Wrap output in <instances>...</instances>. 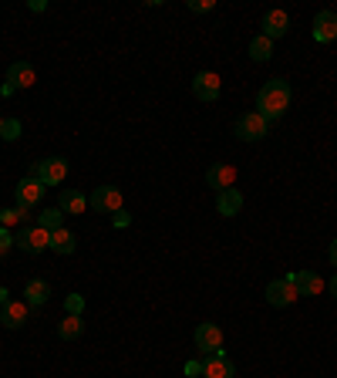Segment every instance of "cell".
I'll use <instances>...</instances> for the list:
<instances>
[{
    "label": "cell",
    "instance_id": "6da1fadb",
    "mask_svg": "<svg viewBox=\"0 0 337 378\" xmlns=\"http://www.w3.org/2000/svg\"><path fill=\"white\" fill-rule=\"evenodd\" d=\"M286 108H290V85L284 78H270L257 95V112L266 122H277Z\"/></svg>",
    "mask_w": 337,
    "mask_h": 378
},
{
    "label": "cell",
    "instance_id": "7a4b0ae2",
    "mask_svg": "<svg viewBox=\"0 0 337 378\" xmlns=\"http://www.w3.org/2000/svg\"><path fill=\"white\" fill-rule=\"evenodd\" d=\"M14 247H21L24 253H44L51 250V233L44 227H21L17 233H14Z\"/></svg>",
    "mask_w": 337,
    "mask_h": 378
},
{
    "label": "cell",
    "instance_id": "3957f363",
    "mask_svg": "<svg viewBox=\"0 0 337 378\" xmlns=\"http://www.w3.org/2000/svg\"><path fill=\"white\" fill-rule=\"evenodd\" d=\"M236 139L239 142H259V139H266V132H270V122L259 115V112H246V115H239L236 119Z\"/></svg>",
    "mask_w": 337,
    "mask_h": 378
},
{
    "label": "cell",
    "instance_id": "277c9868",
    "mask_svg": "<svg viewBox=\"0 0 337 378\" xmlns=\"http://www.w3.org/2000/svg\"><path fill=\"white\" fill-rule=\"evenodd\" d=\"M27 176L41 179L44 186H61L64 176H68V159H57V155L41 159V162H34V166H30V173H27Z\"/></svg>",
    "mask_w": 337,
    "mask_h": 378
},
{
    "label": "cell",
    "instance_id": "5b68a950",
    "mask_svg": "<svg viewBox=\"0 0 337 378\" xmlns=\"http://www.w3.org/2000/svg\"><path fill=\"white\" fill-rule=\"evenodd\" d=\"M297 298H300V294H297V287H293L290 277H280V280H270V284H266V304H273V307H290Z\"/></svg>",
    "mask_w": 337,
    "mask_h": 378
},
{
    "label": "cell",
    "instance_id": "8992f818",
    "mask_svg": "<svg viewBox=\"0 0 337 378\" xmlns=\"http://www.w3.org/2000/svg\"><path fill=\"white\" fill-rule=\"evenodd\" d=\"M88 206L98 209V213H118V209H122V189H118V186H98V189L91 193Z\"/></svg>",
    "mask_w": 337,
    "mask_h": 378
},
{
    "label": "cell",
    "instance_id": "52a82bcc",
    "mask_svg": "<svg viewBox=\"0 0 337 378\" xmlns=\"http://www.w3.org/2000/svg\"><path fill=\"white\" fill-rule=\"evenodd\" d=\"M219 92H223V81H219L216 71H199V75L192 78V95L199 101H216Z\"/></svg>",
    "mask_w": 337,
    "mask_h": 378
},
{
    "label": "cell",
    "instance_id": "ba28073f",
    "mask_svg": "<svg viewBox=\"0 0 337 378\" xmlns=\"http://www.w3.org/2000/svg\"><path fill=\"white\" fill-rule=\"evenodd\" d=\"M44 182L41 179H34V176H24L17 186H14V196H17V203L21 206H37V203L44 200Z\"/></svg>",
    "mask_w": 337,
    "mask_h": 378
},
{
    "label": "cell",
    "instance_id": "9c48e42d",
    "mask_svg": "<svg viewBox=\"0 0 337 378\" xmlns=\"http://www.w3.org/2000/svg\"><path fill=\"white\" fill-rule=\"evenodd\" d=\"M196 348H199V352H209V354L223 352V331H219V325H212V321L199 325V328H196Z\"/></svg>",
    "mask_w": 337,
    "mask_h": 378
},
{
    "label": "cell",
    "instance_id": "30bf717a",
    "mask_svg": "<svg viewBox=\"0 0 337 378\" xmlns=\"http://www.w3.org/2000/svg\"><path fill=\"white\" fill-rule=\"evenodd\" d=\"M27 318H30V304L27 301H7L0 307V325H7L10 331L24 328Z\"/></svg>",
    "mask_w": 337,
    "mask_h": 378
},
{
    "label": "cell",
    "instance_id": "8fae6325",
    "mask_svg": "<svg viewBox=\"0 0 337 378\" xmlns=\"http://www.w3.org/2000/svg\"><path fill=\"white\" fill-rule=\"evenodd\" d=\"M206 182L216 189V193H223V189H233L236 169L230 166V162H212V166L206 169Z\"/></svg>",
    "mask_w": 337,
    "mask_h": 378
},
{
    "label": "cell",
    "instance_id": "7c38bea8",
    "mask_svg": "<svg viewBox=\"0 0 337 378\" xmlns=\"http://www.w3.org/2000/svg\"><path fill=\"white\" fill-rule=\"evenodd\" d=\"M286 277L293 280V287H297L300 298H317L324 291V277L313 274V270H297V274H286Z\"/></svg>",
    "mask_w": 337,
    "mask_h": 378
},
{
    "label": "cell",
    "instance_id": "4fadbf2b",
    "mask_svg": "<svg viewBox=\"0 0 337 378\" xmlns=\"http://www.w3.org/2000/svg\"><path fill=\"white\" fill-rule=\"evenodd\" d=\"M337 37V14L334 10H320L313 17V41L317 44H331Z\"/></svg>",
    "mask_w": 337,
    "mask_h": 378
},
{
    "label": "cell",
    "instance_id": "5bb4252c",
    "mask_svg": "<svg viewBox=\"0 0 337 378\" xmlns=\"http://www.w3.org/2000/svg\"><path fill=\"white\" fill-rule=\"evenodd\" d=\"M286 31H290V17H286V10H266V14H263V37L277 41V37H284Z\"/></svg>",
    "mask_w": 337,
    "mask_h": 378
},
{
    "label": "cell",
    "instance_id": "9a60e30c",
    "mask_svg": "<svg viewBox=\"0 0 337 378\" xmlns=\"http://www.w3.org/2000/svg\"><path fill=\"white\" fill-rule=\"evenodd\" d=\"M34 81H37V75H34V65H27V61H14V65L7 68V85H14V92L30 88Z\"/></svg>",
    "mask_w": 337,
    "mask_h": 378
},
{
    "label": "cell",
    "instance_id": "2e32d148",
    "mask_svg": "<svg viewBox=\"0 0 337 378\" xmlns=\"http://www.w3.org/2000/svg\"><path fill=\"white\" fill-rule=\"evenodd\" d=\"M236 368L233 361H226V354H209L206 361H203V378H233Z\"/></svg>",
    "mask_w": 337,
    "mask_h": 378
},
{
    "label": "cell",
    "instance_id": "e0dca14e",
    "mask_svg": "<svg viewBox=\"0 0 337 378\" xmlns=\"http://www.w3.org/2000/svg\"><path fill=\"white\" fill-rule=\"evenodd\" d=\"M48 298H51V284H48V280L34 277V280H27L24 284V301L30 304V307H44Z\"/></svg>",
    "mask_w": 337,
    "mask_h": 378
},
{
    "label": "cell",
    "instance_id": "ac0fdd59",
    "mask_svg": "<svg viewBox=\"0 0 337 378\" xmlns=\"http://www.w3.org/2000/svg\"><path fill=\"white\" fill-rule=\"evenodd\" d=\"M216 209H219L223 216H236V213L243 209L239 189H223V193H216Z\"/></svg>",
    "mask_w": 337,
    "mask_h": 378
},
{
    "label": "cell",
    "instance_id": "d6986e66",
    "mask_svg": "<svg viewBox=\"0 0 337 378\" xmlns=\"http://www.w3.org/2000/svg\"><path fill=\"white\" fill-rule=\"evenodd\" d=\"M57 334H61V341H78L81 334H84V318H81V314H68V318L57 325Z\"/></svg>",
    "mask_w": 337,
    "mask_h": 378
},
{
    "label": "cell",
    "instance_id": "ffe728a7",
    "mask_svg": "<svg viewBox=\"0 0 337 378\" xmlns=\"http://www.w3.org/2000/svg\"><path fill=\"white\" fill-rule=\"evenodd\" d=\"M51 250L54 253H64V257H68V253H75L78 250V240H75V233H71V230H54L51 233Z\"/></svg>",
    "mask_w": 337,
    "mask_h": 378
},
{
    "label": "cell",
    "instance_id": "44dd1931",
    "mask_svg": "<svg viewBox=\"0 0 337 378\" xmlns=\"http://www.w3.org/2000/svg\"><path fill=\"white\" fill-rule=\"evenodd\" d=\"M61 209H64V213H71V216H78V213L88 209V200L81 196L78 189H61Z\"/></svg>",
    "mask_w": 337,
    "mask_h": 378
},
{
    "label": "cell",
    "instance_id": "7402d4cb",
    "mask_svg": "<svg viewBox=\"0 0 337 378\" xmlns=\"http://www.w3.org/2000/svg\"><path fill=\"white\" fill-rule=\"evenodd\" d=\"M37 227H44L48 233L61 230V227H64V209H61V206H51V209H44V213L37 216Z\"/></svg>",
    "mask_w": 337,
    "mask_h": 378
},
{
    "label": "cell",
    "instance_id": "603a6c76",
    "mask_svg": "<svg viewBox=\"0 0 337 378\" xmlns=\"http://www.w3.org/2000/svg\"><path fill=\"white\" fill-rule=\"evenodd\" d=\"M250 58H253V61H270V58H273V41L263 37V34H257V37L250 41Z\"/></svg>",
    "mask_w": 337,
    "mask_h": 378
},
{
    "label": "cell",
    "instance_id": "cb8c5ba5",
    "mask_svg": "<svg viewBox=\"0 0 337 378\" xmlns=\"http://www.w3.org/2000/svg\"><path fill=\"white\" fill-rule=\"evenodd\" d=\"M21 122L17 119H3V126H0V139H7V142H17L21 139Z\"/></svg>",
    "mask_w": 337,
    "mask_h": 378
},
{
    "label": "cell",
    "instance_id": "d4e9b609",
    "mask_svg": "<svg viewBox=\"0 0 337 378\" xmlns=\"http://www.w3.org/2000/svg\"><path fill=\"white\" fill-rule=\"evenodd\" d=\"M64 307H68V314H84V298H81V294H68V298H64Z\"/></svg>",
    "mask_w": 337,
    "mask_h": 378
},
{
    "label": "cell",
    "instance_id": "484cf974",
    "mask_svg": "<svg viewBox=\"0 0 337 378\" xmlns=\"http://www.w3.org/2000/svg\"><path fill=\"white\" fill-rule=\"evenodd\" d=\"M14 223H24L17 209H0V227H14Z\"/></svg>",
    "mask_w": 337,
    "mask_h": 378
},
{
    "label": "cell",
    "instance_id": "4316f807",
    "mask_svg": "<svg viewBox=\"0 0 337 378\" xmlns=\"http://www.w3.org/2000/svg\"><path fill=\"white\" fill-rule=\"evenodd\" d=\"M185 7H189V10H192V14H209V10H212V7H216V3H212V0H189V3H185Z\"/></svg>",
    "mask_w": 337,
    "mask_h": 378
},
{
    "label": "cell",
    "instance_id": "83f0119b",
    "mask_svg": "<svg viewBox=\"0 0 337 378\" xmlns=\"http://www.w3.org/2000/svg\"><path fill=\"white\" fill-rule=\"evenodd\" d=\"M111 223H115V227L118 230H125L131 223V213L129 209H125V206H122V209H118V213H111Z\"/></svg>",
    "mask_w": 337,
    "mask_h": 378
},
{
    "label": "cell",
    "instance_id": "f1b7e54d",
    "mask_svg": "<svg viewBox=\"0 0 337 378\" xmlns=\"http://www.w3.org/2000/svg\"><path fill=\"white\" fill-rule=\"evenodd\" d=\"M10 247H14V233H10L7 227H0V257L10 250Z\"/></svg>",
    "mask_w": 337,
    "mask_h": 378
},
{
    "label": "cell",
    "instance_id": "f546056e",
    "mask_svg": "<svg viewBox=\"0 0 337 378\" xmlns=\"http://www.w3.org/2000/svg\"><path fill=\"white\" fill-rule=\"evenodd\" d=\"M185 375H203V361H185Z\"/></svg>",
    "mask_w": 337,
    "mask_h": 378
},
{
    "label": "cell",
    "instance_id": "4dcf8cb0",
    "mask_svg": "<svg viewBox=\"0 0 337 378\" xmlns=\"http://www.w3.org/2000/svg\"><path fill=\"white\" fill-rule=\"evenodd\" d=\"M14 209H17V213H21V220H30V213H34V206H21V203H17V206H14Z\"/></svg>",
    "mask_w": 337,
    "mask_h": 378
},
{
    "label": "cell",
    "instance_id": "1f68e13d",
    "mask_svg": "<svg viewBox=\"0 0 337 378\" xmlns=\"http://www.w3.org/2000/svg\"><path fill=\"white\" fill-rule=\"evenodd\" d=\"M327 253H331V264L337 267V240H331V250H327Z\"/></svg>",
    "mask_w": 337,
    "mask_h": 378
},
{
    "label": "cell",
    "instance_id": "d6a6232c",
    "mask_svg": "<svg viewBox=\"0 0 337 378\" xmlns=\"http://www.w3.org/2000/svg\"><path fill=\"white\" fill-rule=\"evenodd\" d=\"M10 301V294H7V291H3V287H0V307H3V304Z\"/></svg>",
    "mask_w": 337,
    "mask_h": 378
},
{
    "label": "cell",
    "instance_id": "836d02e7",
    "mask_svg": "<svg viewBox=\"0 0 337 378\" xmlns=\"http://www.w3.org/2000/svg\"><path fill=\"white\" fill-rule=\"evenodd\" d=\"M331 298H337V274L331 277Z\"/></svg>",
    "mask_w": 337,
    "mask_h": 378
},
{
    "label": "cell",
    "instance_id": "e575fe53",
    "mask_svg": "<svg viewBox=\"0 0 337 378\" xmlns=\"http://www.w3.org/2000/svg\"><path fill=\"white\" fill-rule=\"evenodd\" d=\"M0 126H3V115H0Z\"/></svg>",
    "mask_w": 337,
    "mask_h": 378
}]
</instances>
